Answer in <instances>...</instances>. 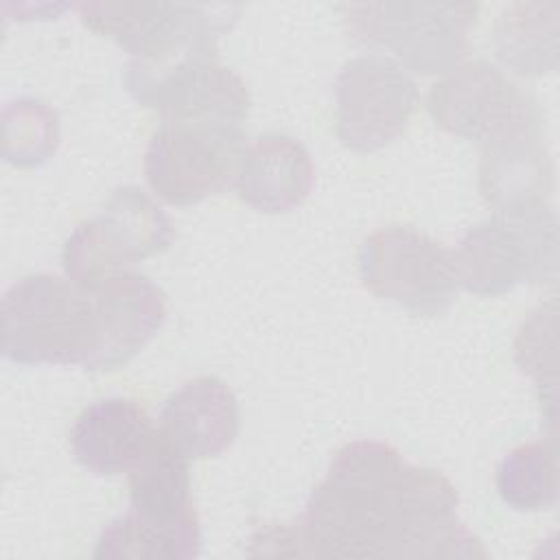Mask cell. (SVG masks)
<instances>
[{
    "instance_id": "ac0fdd59",
    "label": "cell",
    "mask_w": 560,
    "mask_h": 560,
    "mask_svg": "<svg viewBox=\"0 0 560 560\" xmlns=\"http://www.w3.org/2000/svg\"><path fill=\"white\" fill-rule=\"evenodd\" d=\"M2 155L15 166H39L59 147V116L39 98H18L2 109Z\"/></svg>"
},
{
    "instance_id": "5bb4252c",
    "label": "cell",
    "mask_w": 560,
    "mask_h": 560,
    "mask_svg": "<svg viewBox=\"0 0 560 560\" xmlns=\"http://www.w3.org/2000/svg\"><path fill=\"white\" fill-rule=\"evenodd\" d=\"M313 160L306 147L282 133H267L245 144L234 186L238 197L267 214L300 206L313 188Z\"/></svg>"
},
{
    "instance_id": "ba28073f",
    "label": "cell",
    "mask_w": 560,
    "mask_h": 560,
    "mask_svg": "<svg viewBox=\"0 0 560 560\" xmlns=\"http://www.w3.org/2000/svg\"><path fill=\"white\" fill-rule=\"evenodd\" d=\"M363 287L413 315L438 317L457 295L453 252L411 225L372 232L359 247Z\"/></svg>"
},
{
    "instance_id": "7a4b0ae2",
    "label": "cell",
    "mask_w": 560,
    "mask_h": 560,
    "mask_svg": "<svg viewBox=\"0 0 560 560\" xmlns=\"http://www.w3.org/2000/svg\"><path fill=\"white\" fill-rule=\"evenodd\" d=\"M127 475L131 505L103 527L94 558H197L201 527L190 501L188 457L155 429Z\"/></svg>"
},
{
    "instance_id": "d6986e66",
    "label": "cell",
    "mask_w": 560,
    "mask_h": 560,
    "mask_svg": "<svg viewBox=\"0 0 560 560\" xmlns=\"http://www.w3.org/2000/svg\"><path fill=\"white\" fill-rule=\"evenodd\" d=\"M514 359L521 372L532 376L538 387L556 394V302L536 308L514 339Z\"/></svg>"
},
{
    "instance_id": "9a60e30c",
    "label": "cell",
    "mask_w": 560,
    "mask_h": 560,
    "mask_svg": "<svg viewBox=\"0 0 560 560\" xmlns=\"http://www.w3.org/2000/svg\"><path fill=\"white\" fill-rule=\"evenodd\" d=\"M147 411L131 398L109 396L77 418L70 444L74 459L94 475L129 472L153 435Z\"/></svg>"
},
{
    "instance_id": "5b68a950",
    "label": "cell",
    "mask_w": 560,
    "mask_h": 560,
    "mask_svg": "<svg viewBox=\"0 0 560 560\" xmlns=\"http://www.w3.org/2000/svg\"><path fill=\"white\" fill-rule=\"evenodd\" d=\"M245 131L214 116H166L144 153L151 190L171 206H192L234 184Z\"/></svg>"
},
{
    "instance_id": "9c48e42d",
    "label": "cell",
    "mask_w": 560,
    "mask_h": 560,
    "mask_svg": "<svg viewBox=\"0 0 560 560\" xmlns=\"http://www.w3.org/2000/svg\"><path fill=\"white\" fill-rule=\"evenodd\" d=\"M337 136L352 151H376L396 140L418 103V88L400 63L383 55L348 59L335 81Z\"/></svg>"
},
{
    "instance_id": "52a82bcc",
    "label": "cell",
    "mask_w": 560,
    "mask_h": 560,
    "mask_svg": "<svg viewBox=\"0 0 560 560\" xmlns=\"http://www.w3.org/2000/svg\"><path fill=\"white\" fill-rule=\"evenodd\" d=\"M475 2H357L343 7L348 37L392 50L407 68L448 72L468 50Z\"/></svg>"
},
{
    "instance_id": "e0dca14e",
    "label": "cell",
    "mask_w": 560,
    "mask_h": 560,
    "mask_svg": "<svg viewBox=\"0 0 560 560\" xmlns=\"http://www.w3.org/2000/svg\"><path fill=\"white\" fill-rule=\"evenodd\" d=\"M558 488V451L553 438L521 444L497 466V490L518 512L553 508Z\"/></svg>"
},
{
    "instance_id": "30bf717a",
    "label": "cell",
    "mask_w": 560,
    "mask_h": 560,
    "mask_svg": "<svg viewBox=\"0 0 560 560\" xmlns=\"http://www.w3.org/2000/svg\"><path fill=\"white\" fill-rule=\"evenodd\" d=\"M536 107L534 96L481 59L448 70L427 94V112L440 129L481 144Z\"/></svg>"
},
{
    "instance_id": "3957f363",
    "label": "cell",
    "mask_w": 560,
    "mask_h": 560,
    "mask_svg": "<svg viewBox=\"0 0 560 560\" xmlns=\"http://www.w3.org/2000/svg\"><path fill=\"white\" fill-rule=\"evenodd\" d=\"M2 354L13 363L81 365L94 348L90 291L55 273L13 282L0 304Z\"/></svg>"
},
{
    "instance_id": "4fadbf2b",
    "label": "cell",
    "mask_w": 560,
    "mask_h": 560,
    "mask_svg": "<svg viewBox=\"0 0 560 560\" xmlns=\"http://www.w3.org/2000/svg\"><path fill=\"white\" fill-rule=\"evenodd\" d=\"M238 400L217 376L186 381L160 413V431L188 459L221 455L238 438Z\"/></svg>"
},
{
    "instance_id": "277c9868",
    "label": "cell",
    "mask_w": 560,
    "mask_h": 560,
    "mask_svg": "<svg viewBox=\"0 0 560 560\" xmlns=\"http://www.w3.org/2000/svg\"><path fill=\"white\" fill-rule=\"evenodd\" d=\"M453 252L457 287L497 298L521 282L558 278V221L547 203L494 212L470 228Z\"/></svg>"
},
{
    "instance_id": "2e32d148",
    "label": "cell",
    "mask_w": 560,
    "mask_h": 560,
    "mask_svg": "<svg viewBox=\"0 0 560 560\" xmlns=\"http://www.w3.org/2000/svg\"><path fill=\"white\" fill-rule=\"evenodd\" d=\"M558 2H514L494 26V50L503 66L523 77L558 68Z\"/></svg>"
},
{
    "instance_id": "6da1fadb",
    "label": "cell",
    "mask_w": 560,
    "mask_h": 560,
    "mask_svg": "<svg viewBox=\"0 0 560 560\" xmlns=\"http://www.w3.org/2000/svg\"><path fill=\"white\" fill-rule=\"evenodd\" d=\"M455 486L381 440L343 444L293 523L258 529L252 553L315 558H486L457 516Z\"/></svg>"
},
{
    "instance_id": "8992f818",
    "label": "cell",
    "mask_w": 560,
    "mask_h": 560,
    "mask_svg": "<svg viewBox=\"0 0 560 560\" xmlns=\"http://www.w3.org/2000/svg\"><path fill=\"white\" fill-rule=\"evenodd\" d=\"M166 212L138 186H118L101 214L81 221L63 245V269L85 291L133 271V265L162 254L173 243Z\"/></svg>"
},
{
    "instance_id": "7c38bea8",
    "label": "cell",
    "mask_w": 560,
    "mask_h": 560,
    "mask_svg": "<svg viewBox=\"0 0 560 560\" xmlns=\"http://www.w3.org/2000/svg\"><path fill=\"white\" fill-rule=\"evenodd\" d=\"M551 190L553 164L536 107L481 144L479 192L494 212H503L545 203Z\"/></svg>"
},
{
    "instance_id": "8fae6325",
    "label": "cell",
    "mask_w": 560,
    "mask_h": 560,
    "mask_svg": "<svg viewBox=\"0 0 560 560\" xmlns=\"http://www.w3.org/2000/svg\"><path fill=\"white\" fill-rule=\"evenodd\" d=\"M94 304V348L88 372H109L129 363L164 326V291L138 271L114 276L90 291Z\"/></svg>"
}]
</instances>
